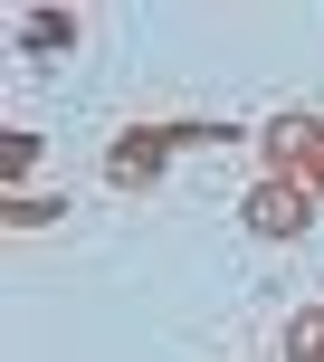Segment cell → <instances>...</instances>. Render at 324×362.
Instances as JSON below:
<instances>
[{"mask_svg":"<svg viewBox=\"0 0 324 362\" xmlns=\"http://www.w3.org/2000/svg\"><path fill=\"white\" fill-rule=\"evenodd\" d=\"M287 353H296V362H324V315H306V325L287 334Z\"/></svg>","mask_w":324,"mask_h":362,"instance_id":"1","label":"cell"}]
</instances>
